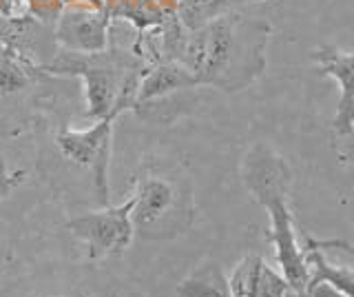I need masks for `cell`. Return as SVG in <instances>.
Here are the masks:
<instances>
[{"label": "cell", "instance_id": "obj_19", "mask_svg": "<svg viewBox=\"0 0 354 297\" xmlns=\"http://www.w3.org/2000/svg\"><path fill=\"white\" fill-rule=\"evenodd\" d=\"M153 3L158 5L166 16H173L177 14V3H180V0H153Z\"/></svg>", "mask_w": 354, "mask_h": 297}, {"label": "cell", "instance_id": "obj_21", "mask_svg": "<svg viewBox=\"0 0 354 297\" xmlns=\"http://www.w3.org/2000/svg\"><path fill=\"white\" fill-rule=\"evenodd\" d=\"M55 297H73V295H55Z\"/></svg>", "mask_w": 354, "mask_h": 297}, {"label": "cell", "instance_id": "obj_3", "mask_svg": "<svg viewBox=\"0 0 354 297\" xmlns=\"http://www.w3.org/2000/svg\"><path fill=\"white\" fill-rule=\"evenodd\" d=\"M138 58L136 53H73L62 51L49 64H44V71L80 75L84 82L86 96V118L100 120L111 114L118 107L120 91L124 82L136 75Z\"/></svg>", "mask_w": 354, "mask_h": 297}, {"label": "cell", "instance_id": "obj_16", "mask_svg": "<svg viewBox=\"0 0 354 297\" xmlns=\"http://www.w3.org/2000/svg\"><path fill=\"white\" fill-rule=\"evenodd\" d=\"M25 175H27L25 171H9L7 164L0 160V200H5L18 184H22Z\"/></svg>", "mask_w": 354, "mask_h": 297}, {"label": "cell", "instance_id": "obj_7", "mask_svg": "<svg viewBox=\"0 0 354 297\" xmlns=\"http://www.w3.org/2000/svg\"><path fill=\"white\" fill-rule=\"evenodd\" d=\"M111 16L106 9L64 7L53 25V40L64 51L73 53H100L109 45Z\"/></svg>", "mask_w": 354, "mask_h": 297}, {"label": "cell", "instance_id": "obj_4", "mask_svg": "<svg viewBox=\"0 0 354 297\" xmlns=\"http://www.w3.org/2000/svg\"><path fill=\"white\" fill-rule=\"evenodd\" d=\"M140 73L131 75V78L124 82L120 91V100L118 107L111 114H106L104 118L95 120L93 127L75 131L64 127L58 131L55 136V145H58L60 153L71 160L77 167H86L93 171L95 178V189L102 197V202L109 204V160H111V136H113V123L118 120V116H122L129 109H133L136 105V87L140 80Z\"/></svg>", "mask_w": 354, "mask_h": 297}, {"label": "cell", "instance_id": "obj_8", "mask_svg": "<svg viewBox=\"0 0 354 297\" xmlns=\"http://www.w3.org/2000/svg\"><path fill=\"white\" fill-rule=\"evenodd\" d=\"M321 75H330L341 87L337 116L332 129L337 136L354 134V51H339L335 47H321L313 53Z\"/></svg>", "mask_w": 354, "mask_h": 297}, {"label": "cell", "instance_id": "obj_9", "mask_svg": "<svg viewBox=\"0 0 354 297\" xmlns=\"http://www.w3.org/2000/svg\"><path fill=\"white\" fill-rule=\"evenodd\" d=\"M195 87H199L195 75L186 67H182L180 62L158 60L153 67L142 71L136 87V105H133V109L147 107L155 100H164L166 96L175 91L195 89Z\"/></svg>", "mask_w": 354, "mask_h": 297}, {"label": "cell", "instance_id": "obj_2", "mask_svg": "<svg viewBox=\"0 0 354 297\" xmlns=\"http://www.w3.org/2000/svg\"><path fill=\"white\" fill-rule=\"evenodd\" d=\"M290 178L292 173L288 162L266 145H254L241 162L243 186L270 215L268 242H272L274 246V258L281 269L279 273L292 291H306L310 278L308 264L304 249L297 240L290 206H288Z\"/></svg>", "mask_w": 354, "mask_h": 297}, {"label": "cell", "instance_id": "obj_12", "mask_svg": "<svg viewBox=\"0 0 354 297\" xmlns=\"http://www.w3.org/2000/svg\"><path fill=\"white\" fill-rule=\"evenodd\" d=\"M104 9L111 20L122 18L136 25L140 31V42L144 38V31L160 27L169 18L153 0H104Z\"/></svg>", "mask_w": 354, "mask_h": 297}, {"label": "cell", "instance_id": "obj_18", "mask_svg": "<svg viewBox=\"0 0 354 297\" xmlns=\"http://www.w3.org/2000/svg\"><path fill=\"white\" fill-rule=\"evenodd\" d=\"M64 7H84V9H104V0H62Z\"/></svg>", "mask_w": 354, "mask_h": 297}, {"label": "cell", "instance_id": "obj_13", "mask_svg": "<svg viewBox=\"0 0 354 297\" xmlns=\"http://www.w3.org/2000/svg\"><path fill=\"white\" fill-rule=\"evenodd\" d=\"M180 297H232L228 278L217 264H204L177 286Z\"/></svg>", "mask_w": 354, "mask_h": 297}, {"label": "cell", "instance_id": "obj_6", "mask_svg": "<svg viewBox=\"0 0 354 297\" xmlns=\"http://www.w3.org/2000/svg\"><path fill=\"white\" fill-rule=\"evenodd\" d=\"M133 197L120 206L106 204L102 211H88L66 222L71 235L84 242L88 249V258L102 260L106 255H122L133 237H136V226L131 219Z\"/></svg>", "mask_w": 354, "mask_h": 297}, {"label": "cell", "instance_id": "obj_10", "mask_svg": "<svg viewBox=\"0 0 354 297\" xmlns=\"http://www.w3.org/2000/svg\"><path fill=\"white\" fill-rule=\"evenodd\" d=\"M252 3H263V0H180L177 3V18L186 29H197L210 23V20L239 12L241 7Z\"/></svg>", "mask_w": 354, "mask_h": 297}, {"label": "cell", "instance_id": "obj_1", "mask_svg": "<svg viewBox=\"0 0 354 297\" xmlns=\"http://www.w3.org/2000/svg\"><path fill=\"white\" fill-rule=\"evenodd\" d=\"M268 40L270 25L266 20L232 12L186 29L173 62L191 71L199 87L241 91L263 73Z\"/></svg>", "mask_w": 354, "mask_h": 297}, {"label": "cell", "instance_id": "obj_11", "mask_svg": "<svg viewBox=\"0 0 354 297\" xmlns=\"http://www.w3.org/2000/svg\"><path fill=\"white\" fill-rule=\"evenodd\" d=\"M304 255H306V264H308V284H330L332 289H337L339 293H343L346 297H354V271L350 269H337L330 267L326 262L321 249H317L315 244L304 237ZM306 284V286H308Z\"/></svg>", "mask_w": 354, "mask_h": 297}, {"label": "cell", "instance_id": "obj_15", "mask_svg": "<svg viewBox=\"0 0 354 297\" xmlns=\"http://www.w3.org/2000/svg\"><path fill=\"white\" fill-rule=\"evenodd\" d=\"M25 3H27V14L31 18L40 20V23L47 27H53L55 20L64 12L62 0H25Z\"/></svg>", "mask_w": 354, "mask_h": 297}, {"label": "cell", "instance_id": "obj_20", "mask_svg": "<svg viewBox=\"0 0 354 297\" xmlns=\"http://www.w3.org/2000/svg\"><path fill=\"white\" fill-rule=\"evenodd\" d=\"M283 297H310L306 291H292V289H288V293Z\"/></svg>", "mask_w": 354, "mask_h": 297}, {"label": "cell", "instance_id": "obj_14", "mask_svg": "<svg viewBox=\"0 0 354 297\" xmlns=\"http://www.w3.org/2000/svg\"><path fill=\"white\" fill-rule=\"evenodd\" d=\"M288 289H290V284L286 282L283 275L270 269L268 264H263L252 297H283L288 293Z\"/></svg>", "mask_w": 354, "mask_h": 297}, {"label": "cell", "instance_id": "obj_17", "mask_svg": "<svg viewBox=\"0 0 354 297\" xmlns=\"http://www.w3.org/2000/svg\"><path fill=\"white\" fill-rule=\"evenodd\" d=\"M310 244H315L317 249H339V251H346L348 255L354 258V244H350V242L346 240H315V237H310V235H304Z\"/></svg>", "mask_w": 354, "mask_h": 297}, {"label": "cell", "instance_id": "obj_5", "mask_svg": "<svg viewBox=\"0 0 354 297\" xmlns=\"http://www.w3.org/2000/svg\"><path fill=\"white\" fill-rule=\"evenodd\" d=\"M131 219L136 233L144 237H166L171 228L180 233V228L191 224V211L186 208V197L177 184L162 175H144L136 182Z\"/></svg>", "mask_w": 354, "mask_h": 297}]
</instances>
